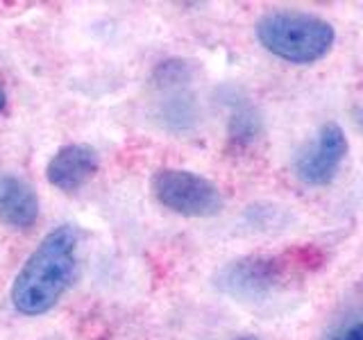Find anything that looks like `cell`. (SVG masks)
Masks as SVG:
<instances>
[{
    "mask_svg": "<svg viewBox=\"0 0 363 340\" xmlns=\"http://www.w3.org/2000/svg\"><path fill=\"white\" fill-rule=\"evenodd\" d=\"M77 245L79 232L73 225H62L30 254L9 295L21 315H41L62 300L77 272Z\"/></svg>",
    "mask_w": 363,
    "mask_h": 340,
    "instance_id": "obj_1",
    "label": "cell"
},
{
    "mask_svg": "<svg viewBox=\"0 0 363 340\" xmlns=\"http://www.w3.org/2000/svg\"><path fill=\"white\" fill-rule=\"evenodd\" d=\"M309 264H318V254L309 247L236 259L218 272L216 286L238 302H264L293 283Z\"/></svg>",
    "mask_w": 363,
    "mask_h": 340,
    "instance_id": "obj_2",
    "label": "cell"
},
{
    "mask_svg": "<svg viewBox=\"0 0 363 340\" xmlns=\"http://www.w3.org/2000/svg\"><path fill=\"white\" fill-rule=\"evenodd\" d=\"M257 39L277 60L291 64H313L332 50L334 28L309 11L277 9L257 21Z\"/></svg>",
    "mask_w": 363,
    "mask_h": 340,
    "instance_id": "obj_3",
    "label": "cell"
},
{
    "mask_svg": "<svg viewBox=\"0 0 363 340\" xmlns=\"http://www.w3.org/2000/svg\"><path fill=\"white\" fill-rule=\"evenodd\" d=\"M152 196L162 207L189 218H211L223 209V196L211 179L182 168H164L152 175Z\"/></svg>",
    "mask_w": 363,
    "mask_h": 340,
    "instance_id": "obj_4",
    "label": "cell"
},
{
    "mask_svg": "<svg viewBox=\"0 0 363 340\" xmlns=\"http://www.w3.org/2000/svg\"><path fill=\"white\" fill-rule=\"evenodd\" d=\"M347 157V136L338 123H325L295 157V175L309 186H327L334 181Z\"/></svg>",
    "mask_w": 363,
    "mask_h": 340,
    "instance_id": "obj_5",
    "label": "cell"
},
{
    "mask_svg": "<svg viewBox=\"0 0 363 340\" xmlns=\"http://www.w3.org/2000/svg\"><path fill=\"white\" fill-rule=\"evenodd\" d=\"M100 168V157L96 147L86 143H71L60 147L45 166V177L48 181L64 193L79 191L96 177Z\"/></svg>",
    "mask_w": 363,
    "mask_h": 340,
    "instance_id": "obj_6",
    "label": "cell"
},
{
    "mask_svg": "<svg viewBox=\"0 0 363 340\" xmlns=\"http://www.w3.org/2000/svg\"><path fill=\"white\" fill-rule=\"evenodd\" d=\"M39 220V198L26 179L0 175V222L28 230Z\"/></svg>",
    "mask_w": 363,
    "mask_h": 340,
    "instance_id": "obj_7",
    "label": "cell"
},
{
    "mask_svg": "<svg viewBox=\"0 0 363 340\" xmlns=\"http://www.w3.org/2000/svg\"><path fill=\"white\" fill-rule=\"evenodd\" d=\"M323 340H363V304L340 317Z\"/></svg>",
    "mask_w": 363,
    "mask_h": 340,
    "instance_id": "obj_8",
    "label": "cell"
},
{
    "mask_svg": "<svg viewBox=\"0 0 363 340\" xmlns=\"http://www.w3.org/2000/svg\"><path fill=\"white\" fill-rule=\"evenodd\" d=\"M5 105H7V96H5V89L0 86V111L5 109Z\"/></svg>",
    "mask_w": 363,
    "mask_h": 340,
    "instance_id": "obj_9",
    "label": "cell"
},
{
    "mask_svg": "<svg viewBox=\"0 0 363 340\" xmlns=\"http://www.w3.org/2000/svg\"><path fill=\"white\" fill-rule=\"evenodd\" d=\"M357 125H359L361 132H363V109H359V111H357Z\"/></svg>",
    "mask_w": 363,
    "mask_h": 340,
    "instance_id": "obj_10",
    "label": "cell"
},
{
    "mask_svg": "<svg viewBox=\"0 0 363 340\" xmlns=\"http://www.w3.org/2000/svg\"><path fill=\"white\" fill-rule=\"evenodd\" d=\"M236 340H259L257 336H241V338H236Z\"/></svg>",
    "mask_w": 363,
    "mask_h": 340,
    "instance_id": "obj_11",
    "label": "cell"
}]
</instances>
